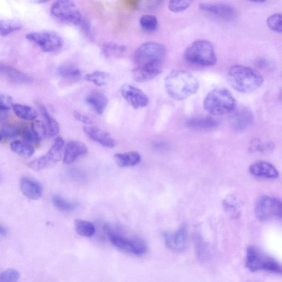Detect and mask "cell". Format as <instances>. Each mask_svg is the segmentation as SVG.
<instances>
[{"mask_svg": "<svg viewBox=\"0 0 282 282\" xmlns=\"http://www.w3.org/2000/svg\"><path fill=\"white\" fill-rule=\"evenodd\" d=\"M166 55V48L162 44L153 42L142 44L135 52L134 80L146 82L158 76L162 73Z\"/></svg>", "mask_w": 282, "mask_h": 282, "instance_id": "1", "label": "cell"}, {"mask_svg": "<svg viewBox=\"0 0 282 282\" xmlns=\"http://www.w3.org/2000/svg\"><path fill=\"white\" fill-rule=\"evenodd\" d=\"M167 94L173 100L181 101L197 92L200 85L195 77L189 72L173 70L165 78Z\"/></svg>", "mask_w": 282, "mask_h": 282, "instance_id": "2", "label": "cell"}, {"mask_svg": "<svg viewBox=\"0 0 282 282\" xmlns=\"http://www.w3.org/2000/svg\"><path fill=\"white\" fill-rule=\"evenodd\" d=\"M227 80L231 86L240 93H248L258 89L264 78L257 71L243 65H234L229 69Z\"/></svg>", "mask_w": 282, "mask_h": 282, "instance_id": "3", "label": "cell"}, {"mask_svg": "<svg viewBox=\"0 0 282 282\" xmlns=\"http://www.w3.org/2000/svg\"><path fill=\"white\" fill-rule=\"evenodd\" d=\"M203 107L214 116L230 114L237 108V101L230 91L225 88H215L209 91L203 101Z\"/></svg>", "mask_w": 282, "mask_h": 282, "instance_id": "4", "label": "cell"}, {"mask_svg": "<svg viewBox=\"0 0 282 282\" xmlns=\"http://www.w3.org/2000/svg\"><path fill=\"white\" fill-rule=\"evenodd\" d=\"M103 230L111 243L121 250L137 256L145 255L148 251L145 241L139 237L124 235L109 225H105Z\"/></svg>", "mask_w": 282, "mask_h": 282, "instance_id": "5", "label": "cell"}, {"mask_svg": "<svg viewBox=\"0 0 282 282\" xmlns=\"http://www.w3.org/2000/svg\"><path fill=\"white\" fill-rule=\"evenodd\" d=\"M185 60L192 64L213 66L217 62L215 50L211 42L198 40L190 44L183 52Z\"/></svg>", "mask_w": 282, "mask_h": 282, "instance_id": "6", "label": "cell"}, {"mask_svg": "<svg viewBox=\"0 0 282 282\" xmlns=\"http://www.w3.org/2000/svg\"><path fill=\"white\" fill-rule=\"evenodd\" d=\"M245 267L252 272L266 271L280 274L282 272L281 266L276 260L253 246L247 248Z\"/></svg>", "mask_w": 282, "mask_h": 282, "instance_id": "7", "label": "cell"}, {"mask_svg": "<svg viewBox=\"0 0 282 282\" xmlns=\"http://www.w3.org/2000/svg\"><path fill=\"white\" fill-rule=\"evenodd\" d=\"M50 13L52 17L61 23L79 25L82 21L81 12L76 4L69 0H60L52 5Z\"/></svg>", "mask_w": 282, "mask_h": 282, "instance_id": "8", "label": "cell"}, {"mask_svg": "<svg viewBox=\"0 0 282 282\" xmlns=\"http://www.w3.org/2000/svg\"><path fill=\"white\" fill-rule=\"evenodd\" d=\"M26 38L45 52H54L60 50L64 45L62 38L53 31L30 32Z\"/></svg>", "mask_w": 282, "mask_h": 282, "instance_id": "9", "label": "cell"}, {"mask_svg": "<svg viewBox=\"0 0 282 282\" xmlns=\"http://www.w3.org/2000/svg\"><path fill=\"white\" fill-rule=\"evenodd\" d=\"M255 213L256 217L261 222L281 218V201L272 196H262L256 203Z\"/></svg>", "mask_w": 282, "mask_h": 282, "instance_id": "10", "label": "cell"}, {"mask_svg": "<svg viewBox=\"0 0 282 282\" xmlns=\"http://www.w3.org/2000/svg\"><path fill=\"white\" fill-rule=\"evenodd\" d=\"M120 93L130 106L138 109L146 107L149 98L143 90L129 84H124L120 88Z\"/></svg>", "mask_w": 282, "mask_h": 282, "instance_id": "11", "label": "cell"}, {"mask_svg": "<svg viewBox=\"0 0 282 282\" xmlns=\"http://www.w3.org/2000/svg\"><path fill=\"white\" fill-rule=\"evenodd\" d=\"M200 9L203 12L226 21H232L237 17V11L233 6L226 4H200Z\"/></svg>", "mask_w": 282, "mask_h": 282, "instance_id": "12", "label": "cell"}, {"mask_svg": "<svg viewBox=\"0 0 282 282\" xmlns=\"http://www.w3.org/2000/svg\"><path fill=\"white\" fill-rule=\"evenodd\" d=\"M166 246L170 250L175 252L184 251L187 241V228L186 225H182L178 231L174 234L165 233L164 234Z\"/></svg>", "mask_w": 282, "mask_h": 282, "instance_id": "13", "label": "cell"}, {"mask_svg": "<svg viewBox=\"0 0 282 282\" xmlns=\"http://www.w3.org/2000/svg\"><path fill=\"white\" fill-rule=\"evenodd\" d=\"M83 130L90 139L103 146L113 148L116 145V140L106 131L90 126L84 127Z\"/></svg>", "mask_w": 282, "mask_h": 282, "instance_id": "14", "label": "cell"}, {"mask_svg": "<svg viewBox=\"0 0 282 282\" xmlns=\"http://www.w3.org/2000/svg\"><path fill=\"white\" fill-rule=\"evenodd\" d=\"M87 153L88 148L84 143L79 141H71L65 146L64 162L69 165Z\"/></svg>", "mask_w": 282, "mask_h": 282, "instance_id": "15", "label": "cell"}, {"mask_svg": "<svg viewBox=\"0 0 282 282\" xmlns=\"http://www.w3.org/2000/svg\"><path fill=\"white\" fill-rule=\"evenodd\" d=\"M20 187L23 195L30 200H38L42 196L43 189L41 183L29 177H22Z\"/></svg>", "mask_w": 282, "mask_h": 282, "instance_id": "16", "label": "cell"}, {"mask_svg": "<svg viewBox=\"0 0 282 282\" xmlns=\"http://www.w3.org/2000/svg\"><path fill=\"white\" fill-rule=\"evenodd\" d=\"M250 173L259 178L275 179L279 176V173L271 164L265 161L255 162L249 167Z\"/></svg>", "mask_w": 282, "mask_h": 282, "instance_id": "17", "label": "cell"}, {"mask_svg": "<svg viewBox=\"0 0 282 282\" xmlns=\"http://www.w3.org/2000/svg\"><path fill=\"white\" fill-rule=\"evenodd\" d=\"M86 102L96 114L102 115L107 109L108 99L106 95L93 91L87 96Z\"/></svg>", "mask_w": 282, "mask_h": 282, "instance_id": "18", "label": "cell"}, {"mask_svg": "<svg viewBox=\"0 0 282 282\" xmlns=\"http://www.w3.org/2000/svg\"><path fill=\"white\" fill-rule=\"evenodd\" d=\"M253 119L252 111L246 108H241L236 111L233 116L234 126L240 130L245 129L250 126Z\"/></svg>", "mask_w": 282, "mask_h": 282, "instance_id": "19", "label": "cell"}, {"mask_svg": "<svg viewBox=\"0 0 282 282\" xmlns=\"http://www.w3.org/2000/svg\"><path fill=\"white\" fill-rule=\"evenodd\" d=\"M114 160L116 165L119 167H133L140 163L141 155L137 152L117 153L114 155Z\"/></svg>", "mask_w": 282, "mask_h": 282, "instance_id": "20", "label": "cell"}, {"mask_svg": "<svg viewBox=\"0 0 282 282\" xmlns=\"http://www.w3.org/2000/svg\"><path fill=\"white\" fill-rule=\"evenodd\" d=\"M57 74L62 79L70 81H77L80 80L82 73L76 66L71 64H65L58 68Z\"/></svg>", "mask_w": 282, "mask_h": 282, "instance_id": "21", "label": "cell"}, {"mask_svg": "<svg viewBox=\"0 0 282 282\" xmlns=\"http://www.w3.org/2000/svg\"><path fill=\"white\" fill-rule=\"evenodd\" d=\"M0 74L7 76L11 80L17 83H28L31 81V78L28 75L3 64H0Z\"/></svg>", "mask_w": 282, "mask_h": 282, "instance_id": "22", "label": "cell"}, {"mask_svg": "<svg viewBox=\"0 0 282 282\" xmlns=\"http://www.w3.org/2000/svg\"><path fill=\"white\" fill-rule=\"evenodd\" d=\"M39 110L41 111L42 116L44 118L47 128L48 133L51 137L56 136L60 132V126L58 123L49 113L48 110L44 106V105L39 103L38 104Z\"/></svg>", "mask_w": 282, "mask_h": 282, "instance_id": "23", "label": "cell"}, {"mask_svg": "<svg viewBox=\"0 0 282 282\" xmlns=\"http://www.w3.org/2000/svg\"><path fill=\"white\" fill-rule=\"evenodd\" d=\"M64 146V141L62 138L60 136L57 137L48 154L45 155L50 166L60 161Z\"/></svg>", "mask_w": 282, "mask_h": 282, "instance_id": "24", "label": "cell"}, {"mask_svg": "<svg viewBox=\"0 0 282 282\" xmlns=\"http://www.w3.org/2000/svg\"><path fill=\"white\" fill-rule=\"evenodd\" d=\"M10 147L13 152L25 158H29L34 155L35 152L34 147L30 144L21 140H16L12 142Z\"/></svg>", "mask_w": 282, "mask_h": 282, "instance_id": "25", "label": "cell"}, {"mask_svg": "<svg viewBox=\"0 0 282 282\" xmlns=\"http://www.w3.org/2000/svg\"><path fill=\"white\" fill-rule=\"evenodd\" d=\"M102 53L107 58L121 57L127 51L126 46L115 43H107L103 44Z\"/></svg>", "mask_w": 282, "mask_h": 282, "instance_id": "26", "label": "cell"}, {"mask_svg": "<svg viewBox=\"0 0 282 282\" xmlns=\"http://www.w3.org/2000/svg\"><path fill=\"white\" fill-rule=\"evenodd\" d=\"M12 109L16 115L23 120H34L38 116L37 111L27 105L14 104Z\"/></svg>", "mask_w": 282, "mask_h": 282, "instance_id": "27", "label": "cell"}, {"mask_svg": "<svg viewBox=\"0 0 282 282\" xmlns=\"http://www.w3.org/2000/svg\"><path fill=\"white\" fill-rule=\"evenodd\" d=\"M22 27V23L18 19H2L0 20V35L8 36L20 30Z\"/></svg>", "mask_w": 282, "mask_h": 282, "instance_id": "28", "label": "cell"}, {"mask_svg": "<svg viewBox=\"0 0 282 282\" xmlns=\"http://www.w3.org/2000/svg\"><path fill=\"white\" fill-rule=\"evenodd\" d=\"M75 230L77 233L83 237H91L96 232V227L91 222L76 219L74 222Z\"/></svg>", "mask_w": 282, "mask_h": 282, "instance_id": "29", "label": "cell"}, {"mask_svg": "<svg viewBox=\"0 0 282 282\" xmlns=\"http://www.w3.org/2000/svg\"><path fill=\"white\" fill-rule=\"evenodd\" d=\"M188 126L194 129H208L217 127L218 122L210 117L195 118L187 122Z\"/></svg>", "mask_w": 282, "mask_h": 282, "instance_id": "30", "label": "cell"}, {"mask_svg": "<svg viewBox=\"0 0 282 282\" xmlns=\"http://www.w3.org/2000/svg\"><path fill=\"white\" fill-rule=\"evenodd\" d=\"M86 81L93 83L96 86L103 87L106 86L109 79V75L106 72L96 71L85 76Z\"/></svg>", "mask_w": 282, "mask_h": 282, "instance_id": "31", "label": "cell"}, {"mask_svg": "<svg viewBox=\"0 0 282 282\" xmlns=\"http://www.w3.org/2000/svg\"><path fill=\"white\" fill-rule=\"evenodd\" d=\"M22 126L5 124L0 130V134L8 139H13L21 135Z\"/></svg>", "mask_w": 282, "mask_h": 282, "instance_id": "32", "label": "cell"}, {"mask_svg": "<svg viewBox=\"0 0 282 282\" xmlns=\"http://www.w3.org/2000/svg\"><path fill=\"white\" fill-rule=\"evenodd\" d=\"M140 23L144 30L149 32L155 31L159 27L158 19L153 15L142 16L140 18Z\"/></svg>", "mask_w": 282, "mask_h": 282, "instance_id": "33", "label": "cell"}, {"mask_svg": "<svg viewBox=\"0 0 282 282\" xmlns=\"http://www.w3.org/2000/svg\"><path fill=\"white\" fill-rule=\"evenodd\" d=\"M52 202L57 209L62 212H71L76 208V205L74 203L66 200L61 196H54Z\"/></svg>", "mask_w": 282, "mask_h": 282, "instance_id": "34", "label": "cell"}, {"mask_svg": "<svg viewBox=\"0 0 282 282\" xmlns=\"http://www.w3.org/2000/svg\"><path fill=\"white\" fill-rule=\"evenodd\" d=\"M25 142L39 143L42 140L36 134L31 124L22 126L21 135Z\"/></svg>", "mask_w": 282, "mask_h": 282, "instance_id": "35", "label": "cell"}, {"mask_svg": "<svg viewBox=\"0 0 282 282\" xmlns=\"http://www.w3.org/2000/svg\"><path fill=\"white\" fill-rule=\"evenodd\" d=\"M282 21L281 14H275L267 18L268 27L272 31L281 34L282 32Z\"/></svg>", "mask_w": 282, "mask_h": 282, "instance_id": "36", "label": "cell"}, {"mask_svg": "<svg viewBox=\"0 0 282 282\" xmlns=\"http://www.w3.org/2000/svg\"><path fill=\"white\" fill-rule=\"evenodd\" d=\"M20 273L15 269H8L0 273V282H18Z\"/></svg>", "mask_w": 282, "mask_h": 282, "instance_id": "37", "label": "cell"}, {"mask_svg": "<svg viewBox=\"0 0 282 282\" xmlns=\"http://www.w3.org/2000/svg\"><path fill=\"white\" fill-rule=\"evenodd\" d=\"M238 205L239 203L237 202V200L232 197L225 200V208L228 213H231L233 218L238 217L240 214Z\"/></svg>", "mask_w": 282, "mask_h": 282, "instance_id": "38", "label": "cell"}, {"mask_svg": "<svg viewBox=\"0 0 282 282\" xmlns=\"http://www.w3.org/2000/svg\"><path fill=\"white\" fill-rule=\"evenodd\" d=\"M190 1H170L168 8L173 12L178 13L186 10L191 4Z\"/></svg>", "mask_w": 282, "mask_h": 282, "instance_id": "39", "label": "cell"}, {"mask_svg": "<svg viewBox=\"0 0 282 282\" xmlns=\"http://www.w3.org/2000/svg\"><path fill=\"white\" fill-rule=\"evenodd\" d=\"M14 105V100L11 96L0 93V111L8 113Z\"/></svg>", "mask_w": 282, "mask_h": 282, "instance_id": "40", "label": "cell"}, {"mask_svg": "<svg viewBox=\"0 0 282 282\" xmlns=\"http://www.w3.org/2000/svg\"><path fill=\"white\" fill-rule=\"evenodd\" d=\"M49 166V164L45 155L40 157L29 164V167L35 170H41Z\"/></svg>", "mask_w": 282, "mask_h": 282, "instance_id": "41", "label": "cell"}, {"mask_svg": "<svg viewBox=\"0 0 282 282\" xmlns=\"http://www.w3.org/2000/svg\"><path fill=\"white\" fill-rule=\"evenodd\" d=\"M74 116L77 120L87 124V126H91L93 123V121L88 116L78 112V111H75Z\"/></svg>", "mask_w": 282, "mask_h": 282, "instance_id": "42", "label": "cell"}, {"mask_svg": "<svg viewBox=\"0 0 282 282\" xmlns=\"http://www.w3.org/2000/svg\"><path fill=\"white\" fill-rule=\"evenodd\" d=\"M161 2L153 1V2H142L140 5H139V7L143 10H153L159 7L160 5Z\"/></svg>", "mask_w": 282, "mask_h": 282, "instance_id": "43", "label": "cell"}, {"mask_svg": "<svg viewBox=\"0 0 282 282\" xmlns=\"http://www.w3.org/2000/svg\"><path fill=\"white\" fill-rule=\"evenodd\" d=\"M198 245H196V252L198 253V255L199 257L203 258L204 257L205 254L206 253V245L202 243V241L199 240L198 242Z\"/></svg>", "mask_w": 282, "mask_h": 282, "instance_id": "44", "label": "cell"}, {"mask_svg": "<svg viewBox=\"0 0 282 282\" xmlns=\"http://www.w3.org/2000/svg\"><path fill=\"white\" fill-rule=\"evenodd\" d=\"M8 117V114L7 112H4V111H0V123L5 122L7 120Z\"/></svg>", "mask_w": 282, "mask_h": 282, "instance_id": "45", "label": "cell"}, {"mask_svg": "<svg viewBox=\"0 0 282 282\" xmlns=\"http://www.w3.org/2000/svg\"><path fill=\"white\" fill-rule=\"evenodd\" d=\"M8 233V229L0 224V235L6 236Z\"/></svg>", "mask_w": 282, "mask_h": 282, "instance_id": "46", "label": "cell"}, {"mask_svg": "<svg viewBox=\"0 0 282 282\" xmlns=\"http://www.w3.org/2000/svg\"><path fill=\"white\" fill-rule=\"evenodd\" d=\"M2 138H3V136H2L1 134H0V142L2 141Z\"/></svg>", "mask_w": 282, "mask_h": 282, "instance_id": "47", "label": "cell"}, {"mask_svg": "<svg viewBox=\"0 0 282 282\" xmlns=\"http://www.w3.org/2000/svg\"><path fill=\"white\" fill-rule=\"evenodd\" d=\"M1 180H2V177H1V175H0V182H1Z\"/></svg>", "mask_w": 282, "mask_h": 282, "instance_id": "48", "label": "cell"}]
</instances>
